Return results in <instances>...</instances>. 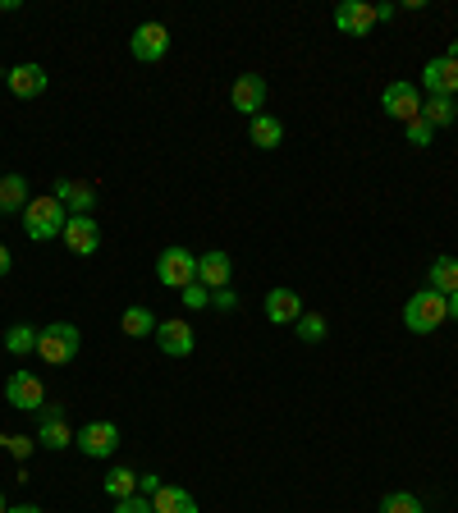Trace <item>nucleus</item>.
I'll return each instance as SVG.
<instances>
[{"mask_svg": "<svg viewBox=\"0 0 458 513\" xmlns=\"http://www.w3.org/2000/svg\"><path fill=\"white\" fill-rule=\"evenodd\" d=\"M65 225H69V211H65V202H60L55 193H42V197H33V202L23 207V234H28L33 243L60 239Z\"/></svg>", "mask_w": 458, "mask_h": 513, "instance_id": "f257e3e1", "label": "nucleus"}, {"mask_svg": "<svg viewBox=\"0 0 458 513\" xmlns=\"http://www.w3.org/2000/svg\"><path fill=\"white\" fill-rule=\"evenodd\" d=\"M449 321V298L436 294V289H422V294H413L404 303V326L413 330V335H431V330H440Z\"/></svg>", "mask_w": 458, "mask_h": 513, "instance_id": "f03ea898", "label": "nucleus"}, {"mask_svg": "<svg viewBox=\"0 0 458 513\" xmlns=\"http://www.w3.org/2000/svg\"><path fill=\"white\" fill-rule=\"evenodd\" d=\"M78 349H83V330L69 326V321H55V326L37 330V353H42L46 362H55V367L74 362Z\"/></svg>", "mask_w": 458, "mask_h": 513, "instance_id": "7ed1b4c3", "label": "nucleus"}, {"mask_svg": "<svg viewBox=\"0 0 458 513\" xmlns=\"http://www.w3.org/2000/svg\"><path fill=\"white\" fill-rule=\"evenodd\" d=\"M381 110L390 115V120H399V124H413L417 115H422V88H413L408 78H399V83H385Z\"/></svg>", "mask_w": 458, "mask_h": 513, "instance_id": "20e7f679", "label": "nucleus"}, {"mask_svg": "<svg viewBox=\"0 0 458 513\" xmlns=\"http://www.w3.org/2000/svg\"><path fill=\"white\" fill-rule=\"evenodd\" d=\"M156 280H161L165 289H188V284L197 280V257L188 248H165L161 257H156Z\"/></svg>", "mask_w": 458, "mask_h": 513, "instance_id": "39448f33", "label": "nucleus"}, {"mask_svg": "<svg viewBox=\"0 0 458 513\" xmlns=\"http://www.w3.org/2000/svg\"><path fill=\"white\" fill-rule=\"evenodd\" d=\"M129 51H133V60H142V65L165 60V51H170V28H165V23H138L129 37Z\"/></svg>", "mask_w": 458, "mask_h": 513, "instance_id": "423d86ee", "label": "nucleus"}, {"mask_svg": "<svg viewBox=\"0 0 458 513\" xmlns=\"http://www.w3.org/2000/svg\"><path fill=\"white\" fill-rule=\"evenodd\" d=\"M74 445L83 449V459H110L120 449V426L115 422H88L83 431H74Z\"/></svg>", "mask_w": 458, "mask_h": 513, "instance_id": "0eeeda50", "label": "nucleus"}, {"mask_svg": "<svg viewBox=\"0 0 458 513\" xmlns=\"http://www.w3.org/2000/svg\"><path fill=\"white\" fill-rule=\"evenodd\" d=\"M422 88L431 97H458V55H436L422 69Z\"/></svg>", "mask_w": 458, "mask_h": 513, "instance_id": "6e6552de", "label": "nucleus"}, {"mask_svg": "<svg viewBox=\"0 0 458 513\" xmlns=\"http://www.w3.org/2000/svg\"><path fill=\"white\" fill-rule=\"evenodd\" d=\"M5 399H10L14 408H23V413H42L46 408V385L37 381L33 372H14L10 381H5Z\"/></svg>", "mask_w": 458, "mask_h": 513, "instance_id": "1a4fd4ad", "label": "nucleus"}, {"mask_svg": "<svg viewBox=\"0 0 458 513\" xmlns=\"http://www.w3.org/2000/svg\"><path fill=\"white\" fill-rule=\"evenodd\" d=\"M229 101H234V110H243L248 120H257L266 110V78L262 74H239L234 78V88H229Z\"/></svg>", "mask_w": 458, "mask_h": 513, "instance_id": "9d476101", "label": "nucleus"}, {"mask_svg": "<svg viewBox=\"0 0 458 513\" xmlns=\"http://www.w3.org/2000/svg\"><path fill=\"white\" fill-rule=\"evenodd\" d=\"M5 88H10V97H19V101H33V97H42L46 92V69L42 65H14V69H5Z\"/></svg>", "mask_w": 458, "mask_h": 513, "instance_id": "9b49d317", "label": "nucleus"}, {"mask_svg": "<svg viewBox=\"0 0 458 513\" xmlns=\"http://www.w3.org/2000/svg\"><path fill=\"white\" fill-rule=\"evenodd\" d=\"M335 28L349 37H367L371 28H376V5H367V0H344L335 10Z\"/></svg>", "mask_w": 458, "mask_h": 513, "instance_id": "f8f14e48", "label": "nucleus"}, {"mask_svg": "<svg viewBox=\"0 0 458 513\" xmlns=\"http://www.w3.org/2000/svg\"><path fill=\"white\" fill-rule=\"evenodd\" d=\"M65 248L74 252V257H92V252L101 248V230H97V220L92 216H69V225H65Z\"/></svg>", "mask_w": 458, "mask_h": 513, "instance_id": "ddd939ff", "label": "nucleus"}, {"mask_svg": "<svg viewBox=\"0 0 458 513\" xmlns=\"http://www.w3.org/2000/svg\"><path fill=\"white\" fill-rule=\"evenodd\" d=\"M193 326H188V321H161V326H156V349L165 353V358H188V353H193Z\"/></svg>", "mask_w": 458, "mask_h": 513, "instance_id": "4468645a", "label": "nucleus"}, {"mask_svg": "<svg viewBox=\"0 0 458 513\" xmlns=\"http://www.w3.org/2000/svg\"><path fill=\"white\" fill-rule=\"evenodd\" d=\"M37 440H42L46 449H65V445H74V431H69L65 408H60V404H46V408H42V422H37Z\"/></svg>", "mask_w": 458, "mask_h": 513, "instance_id": "2eb2a0df", "label": "nucleus"}, {"mask_svg": "<svg viewBox=\"0 0 458 513\" xmlns=\"http://www.w3.org/2000/svg\"><path fill=\"white\" fill-rule=\"evenodd\" d=\"M229 271H234V257H229V252H220V248H211V252H202V257H197V284H207L211 294L229 284Z\"/></svg>", "mask_w": 458, "mask_h": 513, "instance_id": "dca6fc26", "label": "nucleus"}, {"mask_svg": "<svg viewBox=\"0 0 458 513\" xmlns=\"http://www.w3.org/2000/svg\"><path fill=\"white\" fill-rule=\"evenodd\" d=\"M55 197L65 202L69 216H92V207H97V188L78 184V179H55Z\"/></svg>", "mask_w": 458, "mask_h": 513, "instance_id": "f3484780", "label": "nucleus"}, {"mask_svg": "<svg viewBox=\"0 0 458 513\" xmlns=\"http://www.w3.org/2000/svg\"><path fill=\"white\" fill-rule=\"evenodd\" d=\"M303 317V298L294 294V289H271V294H266V321H271V326H294V321Z\"/></svg>", "mask_w": 458, "mask_h": 513, "instance_id": "a211bd4d", "label": "nucleus"}, {"mask_svg": "<svg viewBox=\"0 0 458 513\" xmlns=\"http://www.w3.org/2000/svg\"><path fill=\"white\" fill-rule=\"evenodd\" d=\"M248 138H252V147H262V152H275L284 142V124L275 120V115H257V120H248Z\"/></svg>", "mask_w": 458, "mask_h": 513, "instance_id": "6ab92c4d", "label": "nucleus"}, {"mask_svg": "<svg viewBox=\"0 0 458 513\" xmlns=\"http://www.w3.org/2000/svg\"><path fill=\"white\" fill-rule=\"evenodd\" d=\"M152 509L156 513H197V500L184 486H161V491L152 495Z\"/></svg>", "mask_w": 458, "mask_h": 513, "instance_id": "aec40b11", "label": "nucleus"}, {"mask_svg": "<svg viewBox=\"0 0 458 513\" xmlns=\"http://www.w3.org/2000/svg\"><path fill=\"white\" fill-rule=\"evenodd\" d=\"M426 289H436V294H458V257H436L431 262V275H426Z\"/></svg>", "mask_w": 458, "mask_h": 513, "instance_id": "412c9836", "label": "nucleus"}, {"mask_svg": "<svg viewBox=\"0 0 458 513\" xmlns=\"http://www.w3.org/2000/svg\"><path fill=\"white\" fill-rule=\"evenodd\" d=\"M28 202H33L28 179L23 175H0V211H23Z\"/></svg>", "mask_w": 458, "mask_h": 513, "instance_id": "4be33fe9", "label": "nucleus"}, {"mask_svg": "<svg viewBox=\"0 0 458 513\" xmlns=\"http://www.w3.org/2000/svg\"><path fill=\"white\" fill-rule=\"evenodd\" d=\"M156 326H161V321H156L152 312H147V307H124L120 330H124L129 339H147V335H156Z\"/></svg>", "mask_w": 458, "mask_h": 513, "instance_id": "5701e85b", "label": "nucleus"}, {"mask_svg": "<svg viewBox=\"0 0 458 513\" xmlns=\"http://www.w3.org/2000/svg\"><path fill=\"white\" fill-rule=\"evenodd\" d=\"M454 97H426L422 101V120L431 124V129H449V124H454Z\"/></svg>", "mask_w": 458, "mask_h": 513, "instance_id": "b1692460", "label": "nucleus"}, {"mask_svg": "<svg viewBox=\"0 0 458 513\" xmlns=\"http://www.w3.org/2000/svg\"><path fill=\"white\" fill-rule=\"evenodd\" d=\"M101 486H106L110 500H129V495H138V472H129V468H110Z\"/></svg>", "mask_w": 458, "mask_h": 513, "instance_id": "393cba45", "label": "nucleus"}, {"mask_svg": "<svg viewBox=\"0 0 458 513\" xmlns=\"http://www.w3.org/2000/svg\"><path fill=\"white\" fill-rule=\"evenodd\" d=\"M5 349L14 353V358H28V353H37V326H10L5 330Z\"/></svg>", "mask_w": 458, "mask_h": 513, "instance_id": "a878e982", "label": "nucleus"}, {"mask_svg": "<svg viewBox=\"0 0 458 513\" xmlns=\"http://www.w3.org/2000/svg\"><path fill=\"white\" fill-rule=\"evenodd\" d=\"M294 326H298V339H303V344H321V339H326V317H321V312H303Z\"/></svg>", "mask_w": 458, "mask_h": 513, "instance_id": "bb28decb", "label": "nucleus"}, {"mask_svg": "<svg viewBox=\"0 0 458 513\" xmlns=\"http://www.w3.org/2000/svg\"><path fill=\"white\" fill-rule=\"evenodd\" d=\"M381 513H426V509H422V500H417L413 491H390L381 500Z\"/></svg>", "mask_w": 458, "mask_h": 513, "instance_id": "cd10ccee", "label": "nucleus"}, {"mask_svg": "<svg viewBox=\"0 0 458 513\" xmlns=\"http://www.w3.org/2000/svg\"><path fill=\"white\" fill-rule=\"evenodd\" d=\"M404 133H408V142H413V147H431V138H436V129H431L422 115H417L413 124H404Z\"/></svg>", "mask_w": 458, "mask_h": 513, "instance_id": "c85d7f7f", "label": "nucleus"}, {"mask_svg": "<svg viewBox=\"0 0 458 513\" xmlns=\"http://www.w3.org/2000/svg\"><path fill=\"white\" fill-rule=\"evenodd\" d=\"M179 298H184V307H193V312H197V307H211V289H207V284H188V289H179Z\"/></svg>", "mask_w": 458, "mask_h": 513, "instance_id": "c756f323", "label": "nucleus"}, {"mask_svg": "<svg viewBox=\"0 0 458 513\" xmlns=\"http://www.w3.org/2000/svg\"><path fill=\"white\" fill-rule=\"evenodd\" d=\"M115 513H156L147 495H129V500H115Z\"/></svg>", "mask_w": 458, "mask_h": 513, "instance_id": "7c9ffc66", "label": "nucleus"}, {"mask_svg": "<svg viewBox=\"0 0 458 513\" xmlns=\"http://www.w3.org/2000/svg\"><path fill=\"white\" fill-rule=\"evenodd\" d=\"M0 445L10 449L14 459H28V454H33V440H28V436H0Z\"/></svg>", "mask_w": 458, "mask_h": 513, "instance_id": "2f4dec72", "label": "nucleus"}, {"mask_svg": "<svg viewBox=\"0 0 458 513\" xmlns=\"http://www.w3.org/2000/svg\"><path fill=\"white\" fill-rule=\"evenodd\" d=\"M211 307H216V312H234V307H239V294H234V289H216V294H211Z\"/></svg>", "mask_w": 458, "mask_h": 513, "instance_id": "473e14b6", "label": "nucleus"}, {"mask_svg": "<svg viewBox=\"0 0 458 513\" xmlns=\"http://www.w3.org/2000/svg\"><path fill=\"white\" fill-rule=\"evenodd\" d=\"M161 486H165V481L156 477V472H138V495H147V500H152V495L161 491Z\"/></svg>", "mask_w": 458, "mask_h": 513, "instance_id": "72a5a7b5", "label": "nucleus"}, {"mask_svg": "<svg viewBox=\"0 0 458 513\" xmlns=\"http://www.w3.org/2000/svg\"><path fill=\"white\" fill-rule=\"evenodd\" d=\"M10 266H14V257H10V248L0 243V275H10Z\"/></svg>", "mask_w": 458, "mask_h": 513, "instance_id": "f704fd0d", "label": "nucleus"}, {"mask_svg": "<svg viewBox=\"0 0 458 513\" xmlns=\"http://www.w3.org/2000/svg\"><path fill=\"white\" fill-rule=\"evenodd\" d=\"M10 513H46V509H37V504H14Z\"/></svg>", "mask_w": 458, "mask_h": 513, "instance_id": "c9c22d12", "label": "nucleus"}, {"mask_svg": "<svg viewBox=\"0 0 458 513\" xmlns=\"http://www.w3.org/2000/svg\"><path fill=\"white\" fill-rule=\"evenodd\" d=\"M449 317L458 321V294H449Z\"/></svg>", "mask_w": 458, "mask_h": 513, "instance_id": "e433bc0d", "label": "nucleus"}, {"mask_svg": "<svg viewBox=\"0 0 458 513\" xmlns=\"http://www.w3.org/2000/svg\"><path fill=\"white\" fill-rule=\"evenodd\" d=\"M0 513H10V509H5V495H0Z\"/></svg>", "mask_w": 458, "mask_h": 513, "instance_id": "4c0bfd02", "label": "nucleus"}, {"mask_svg": "<svg viewBox=\"0 0 458 513\" xmlns=\"http://www.w3.org/2000/svg\"><path fill=\"white\" fill-rule=\"evenodd\" d=\"M0 216H5V211H0Z\"/></svg>", "mask_w": 458, "mask_h": 513, "instance_id": "58836bf2", "label": "nucleus"}]
</instances>
